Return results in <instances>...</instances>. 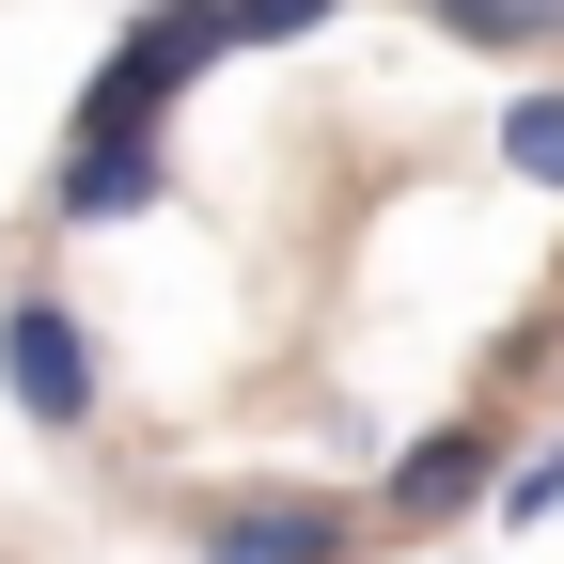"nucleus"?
<instances>
[{
    "mask_svg": "<svg viewBox=\"0 0 564 564\" xmlns=\"http://www.w3.org/2000/svg\"><path fill=\"white\" fill-rule=\"evenodd\" d=\"M377 533V486H236V502L188 518V564H361Z\"/></svg>",
    "mask_w": 564,
    "mask_h": 564,
    "instance_id": "3",
    "label": "nucleus"
},
{
    "mask_svg": "<svg viewBox=\"0 0 564 564\" xmlns=\"http://www.w3.org/2000/svg\"><path fill=\"white\" fill-rule=\"evenodd\" d=\"M423 32H455L486 63H549L564 47V0H423Z\"/></svg>",
    "mask_w": 564,
    "mask_h": 564,
    "instance_id": "6",
    "label": "nucleus"
},
{
    "mask_svg": "<svg viewBox=\"0 0 564 564\" xmlns=\"http://www.w3.org/2000/svg\"><path fill=\"white\" fill-rule=\"evenodd\" d=\"M158 204H173V126L63 141V158H47V220H63V236H126V220H158Z\"/></svg>",
    "mask_w": 564,
    "mask_h": 564,
    "instance_id": "5",
    "label": "nucleus"
},
{
    "mask_svg": "<svg viewBox=\"0 0 564 564\" xmlns=\"http://www.w3.org/2000/svg\"><path fill=\"white\" fill-rule=\"evenodd\" d=\"M564 518V440H518V470H502V502H486V533H549Z\"/></svg>",
    "mask_w": 564,
    "mask_h": 564,
    "instance_id": "8",
    "label": "nucleus"
},
{
    "mask_svg": "<svg viewBox=\"0 0 564 564\" xmlns=\"http://www.w3.org/2000/svg\"><path fill=\"white\" fill-rule=\"evenodd\" d=\"M236 63V0H141V17L95 47V79L79 110H63V141H141V126H173L188 79H220Z\"/></svg>",
    "mask_w": 564,
    "mask_h": 564,
    "instance_id": "1",
    "label": "nucleus"
},
{
    "mask_svg": "<svg viewBox=\"0 0 564 564\" xmlns=\"http://www.w3.org/2000/svg\"><path fill=\"white\" fill-rule=\"evenodd\" d=\"M502 173H518L533 204H564V79H533V95L502 110Z\"/></svg>",
    "mask_w": 564,
    "mask_h": 564,
    "instance_id": "7",
    "label": "nucleus"
},
{
    "mask_svg": "<svg viewBox=\"0 0 564 564\" xmlns=\"http://www.w3.org/2000/svg\"><path fill=\"white\" fill-rule=\"evenodd\" d=\"M0 408L32 440H95L110 423V361H95V314L63 282H0Z\"/></svg>",
    "mask_w": 564,
    "mask_h": 564,
    "instance_id": "2",
    "label": "nucleus"
},
{
    "mask_svg": "<svg viewBox=\"0 0 564 564\" xmlns=\"http://www.w3.org/2000/svg\"><path fill=\"white\" fill-rule=\"evenodd\" d=\"M502 470H518L502 408H455L440 440H408V455L377 470V533H440V518H486V502H502Z\"/></svg>",
    "mask_w": 564,
    "mask_h": 564,
    "instance_id": "4",
    "label": "nucleus"
},
{
    "mask_svg": "<svg viewBox=\"0 0 564 564\" xmlns=\"http://www.w3.org/2000/svg\"><path fill=\"white\" fill-rule=\"evenodd\" d=\"M329 17H361V0H236V47H299V32H329Z\"/></svg>",
    "mask_w": 564,
    "mask_h": 564,
    "instance_id": "9",
    "label": "nucleus"
}]
</instances>
